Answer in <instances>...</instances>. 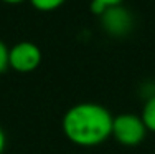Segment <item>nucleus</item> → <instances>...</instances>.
Wrapping results in <instances>:
<instances>
[{
    "instance_id": "4",
    "label": "nucleus",
    "mask_w": 155,
    "mask_h": 154,
    "mask_svg": "<svg viewBox=\"0 0 155 154\" xmlns=\"http://www.w3.org/2000/svg\"><path fill=\"white\" fill-rule=\"evenodd\" d=\"M99 22L102 30L109 36H116V38L129 35L134 27V17L124 5L107 7L106 12L99 17Z\"/></svg>"
},
{
    "instance_id": "7",
    "label": "nucleus",
    "mask_w": 155,
    "mask_h": 154,
    "mask_svg": "<svg viewBox=\"0 0 155 154\" xmlns=\"http://www.w3.org/2000/svg\"><path fill=\"white\" fill-rule=\"evenodd\" d=\"M8 68V46L0 40V73Z\"/></svg>"
},
{
    "instance_id": "8",
    "label": "nucleus",
    "mask_w": 155,
    "mask_h": 154,
    "mask_svg": "<svg viewBox=\"0 0 155 154\" xmlns=\"http://www.w3.org/2000/svg\"><path fill=\"white\" fill-rule=\"evenodd\" d=\"M106 9H107V7H106L104 3L97 2V0H91V3H89L91 13H93V15H96V17H101L102 13L106 12Z\"/></svg>"
},
{
    "instance_id": "5",
    "label": "nucleus",
    "mask_w": 155,
    "mask_h": 154,
    "mask_svg": "<svg viewBox=\"0 0 155 154\" xmlns=\"http://www.w3.org/2000/svg\"><path fill=\"white\" fill-rule=\"evenodd\" d=\"M140 118H142L143 124H145L147 131L155 133V94L145 98V103H143V106H142V113H140Z\"/></svg>"
},
{
    "instance_id": "1",
    "label": "nucleus",
    "mask_w": 155,
    "mask_h": 154,
    "mask_svg": "<svg viewBox=\"0 0 155 154\" xmlns=\"http://www.w3.org/2000/svg\"><path fill=\"white\" fill-rule=\"evenodd\" d=\"M112 119L114 116L102 104L83 101L64 113L61 128L69 142L79 148H94L112 136Z\"/></svg>"
},
{
    "instance_id": "11",
    "label": "nucleus",
    "mask_w": 155,
    "mask_h": 154,
    "mask_svg": "<svg viewBox=\"0 0 155 154\" xmlns=\"http://www.w3.org/2000/svg\"><path fill=\"white\" fill-rule=\"evenodd\" d=\"M0 2L7 3V5H18V3H23V2H27V0H0Z\"/></svg>"
},
{
    "instance_id": "3",
    "label": "nucleus",
    "mask_w": 155,
    "mask_h": 154,
    "mask_svg": "<svg viewBox=\"0 0 155 154\" xmlns=\"http://www.w3.org/2000/svg\"><path fill=\"white\" fill-rule=\"evenodd\" d=\"M41 63V50L33 42H18L8 48V68L17 73H31Z\"/></svg>"
},
{
    "instance_id": "6",
    "label": "nucleus",
    "mask_w": 155,
    "mask_h": 154,
    "mask_svg": "<svg viewBox=\"0 0 155 154\" xmlns=\"http://www.w3.org/2000/svg\"><path fill=\"white\" fill-rule=\"evenodd\" d=\"M28 2L38 12H54L64 5L66 0H28Z\"/></svg>"
},
{
    "instance_id": "9",
    "label": "nucleus",
    "mask_w": 155,
    "mask_h": 154,
    "mask_svg": "<svg viewBox=\"0 0 155 154\" xmlns=\"http://www.w3.org/2000/svg\"><path fill=\"white\" fill-rule=\"evenodd\" d=\"M5 146H7V136H5V133H3V129L0 128V154H3Z\"/></svg>"
},
{
    "instance_id": "2",
    "label": "nucleus",
    "mask_w": 155,
    "mask_h": 154,
    "mask_svg": "<svg viewBox=\"0 0 155 154\" xmlns=\"http://www.w3.org/2000/svg\"><path fill=\"white\" fill-rule=\"evenodd\" d=\"M147 128L140 115L122 113L112 119V136L122 146H139L145 139Z\"/></svg>"
},
{
    "instance_id": "10",
    "label": "nucleus",
    "mask_w": 155,
    "mask_h": 154,
    "mask_svg": "<svg viewBox=\"0 0 155 154\" xmlns=\"http://www.w3.org/2000/svg\"><path fill=\"white\" fill-rule=\"evenodd\" d=\"M97 2L104 3L106 7H114V5H122L124 0H97Z\"/></svg>"
}]
</instances>
